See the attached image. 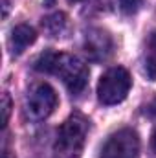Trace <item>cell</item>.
Wrapping results in <instances>:
<instances>
[{
	"label": "cell",
	"mask_w": 156,
	"mask_h": 158,
	"mask_svg": "<svg viewBox=\"0 0 156 158\" xmlns=\"http://www.w3.org/2000/svg\"><path fill=\"white\" fill-rule=\"evenodd\" d=\"M35 70L42 74H53L61 79L66 88L77 96L88 85V66L76 55L57 53L51 50L42 52L35 61Z\"/></svg>",
	"instance_id": "obj_1"
},
{
	"label": "cell",
	"mask_w": 156,
	"mask_h": 158,
	"mask_svg": "<svg viewBox=\"0 0 156 158\" xmlns=\"http://www.w3.org/2000/svg\"><path fill=\"white\" fill-rule=\"evenodd\" d=\"M88 119L84 118L81 112H74L70 118L66 119L59 132H57V140H55V153L61 158H74L77 156L84 145L86 134H88Z\"/></svg>",
	"instance_id": "obj_2"
},
{
	"label": "cell",
	"mask_w": 156,
	"mask_h": 158,
	"mask_svg": "<svg viewBox=\"0 0 156 158\" xmlns=\"http://www.w3.org/2000/svg\"><path fill=\"white\" fill-rule=\"evenodd\" d=\"M130 85V74L123 66L109 68L97 83V98L103 105H117L127 98Z\"/></svg>",
	"instance_id": "obj_3"
},
{
	"label": "cell",
	"mask_w": 156,
	"mask_h": 158,
	"mask_svg": "<svg viewBox=\"0 0 156 158\" xmlns=\"http://www.w3.org/2000/svg\"><path fill=\"white\" fill-rule=\"evenodd\" d=\"M55 107H57V94L48 83L33 85L26 96V101H24L26 116L33 121H40V119L48 118Z\"/></svg>",
	"instance_id": "obj_4"
},
{
	"label": "cell",
	"mask_w": 156,
	"mask_h": 158,
	"mask_svg": "<svg viewBox=\"0 0 156 158\" xmlns=\"http://www.w3.org/2000/svg\"><path fill=\"white\" fill-rule=\"evenodd\" d=\"M140 156V138L132 129H119L110 134L101 149L99 158H138Z\"/></svg>",
	"instance_id": "obj_5"
},
{
	"label": "cell",
	"mask_w": 156,
	"mask_h": 158,
	"mask_svg": "<svg viewBox=\"0 0 156 158\" xmlns=\"http://www.w3.org/2000/svg\"><path fill=\"white\" fill-rule=\"evenodd\" d=\"M114 42L112 37L109 35V31L101 30V28H92L86 31L84 35V52L88 53L90 59L94 61H105L110 53H112Z\"/></svg>",
	"instance_id": "obj_6"
},
{
	"label": "cell",
	"mask_w": 156,
	"mask_h": 158,
	"mask_svg": "<svg viewBox=\"0 0 156 158\" xmlns=\"http://www.w3.org/2000/svg\"><path fill=\"white\" fill-rule=\"evenodd\" d=\"M37 39V31L28 26V24H18L11 30V35H9V50H11V55L13 57H18L20 53H24V50L28 46H31Z\"/></svg>",
	"instance_id": "obj_7"
},
{
	"label": "cell",
	"mask_w": 156,
	"mask_h": 158,
	"mask_svg": "<svg viewBox=\"0 0 156 158\" xmlns=\"http://www.w3.org/2000/svg\"><path fill=\"white\" fill-rule=\"evenodd\" d=\"M143 72L151 81H156V31H153L147 39L143 53Z\"/></svg>",
	"instance_id": "obj_8"
},
{
	"label": "cell",
	"mask_w": 156,
	"mask_h": 158,
	"mask_svg": "<svg viewBox=\"0 0 156 158\" xmlns=\"http://www.w3.org/2000/svg\"><path fill=\"white\" fill-rule=\"evenodd\" d=\"M66 26H68V22H66V15L64 13H55V15L44 19V22H42V28L51 37H59L66 30Z\"/></svg>",
	"instance_id": "obj_9"
},
{
	"label": "cell",
	"mask_w": 156,
	"mask_h": 158,
	"mask_svg": "<svg viewBox=\"0 0 156 158\" xmlns=\"http://www.w3.org/2000/svg\"><path fill=\"white\" fill-rule=\"evenodd\" d=\"M119 6H121V11L127 13V15H132L140 9L142 6V0H119Z\"/></svg>",
	"instance_id": "obj_10"
},
{
	"label": "cell",
	"mask_w": 156,
	"mask_h": 158,
	"mask_svg": "<svg viewBox=\"0 0 156 158\" xmlns=\"http://www.w3.org/2000/svg\"><path fill=\"white\" fill-rule=\"evenodd\" d=\"M9 112H11V99H9L7 94H4V96H2V127L7 125Z\"/></svg>",
	"instance_id": "obj_11"
},
{
	"label": "cell",
	"mask_w": 156,
	"mask_h": 158,
	"mask_svg": "<svg viewBox=\"0 0 156 158\" xmlns=\"http://www.w3.org/2000/svg\"><path fill=\"white\" fill-rule=\"evenodd\" d=\"M153 149L156 151V129H154V132H153Z\"/></svg>",
	"instance_id": "obj_12"
},
{
	"label": "cell",
	"mask_w": 156,
	"mask_h": 158,
	"mask_svg": "<svg viewBox=\"0 0 156 158\" xmlns=\"http://www.w3.org/2000/svg\"><path fill=\"white\" fill-rule=\"evenodd\" d=\"M70 4H77V2H83V0H68Z\"/></svg>",
	"instance_id": "obj_13"
},
{
	"label": "cell",
	"mask_w": 156,
	"mask_h": 158,
	"mask_svg": "<svg viewBox=\"0 0 156 158\" xmlns=\"http://www.w3.org/2000/svg\"><path fill=\"white\" fill-rule=\"evenodd\" d=\"M4 158H9V156H7V153H6V155H4Z\"/></svg>",
	"instance_id": "obj_14"
}]
</instances>
